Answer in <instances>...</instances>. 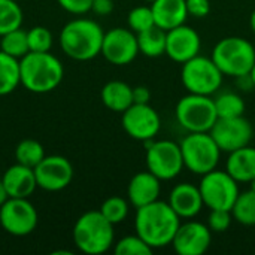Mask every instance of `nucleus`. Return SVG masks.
<instances>
[{
  "instance_id": "1",
  "label": "nucleus",
  "mask_w": 255,
  "mask_h": 255,
  "mask_svg": "<svg viewBox=\"0 0 255 255\" xmlns=\"http://www.w3.org/2000/svg\"><path fill=\"white\" fill-rule=\"evenodd\" d=\"M181 218L167 202L155 200L136 209L134 230L152 250L172 245Z\"/></svg>"
},
{
  "instance_id": "2",
  "label": "nucleus",
  "mask_w": 255,
  "mask_h": 255,
  "mask_svg": "<svg viewBox=\"0 0 255 255\" xmlns=\"http://www.w3.org/2000/svg\"><path fill=\"white\" fill-rule=\"evenodd\" d=\"M105 31L102 25L90 18H75L60 31V46L63 52L76 61L96 58L102 51Z\"/></svg>"
},
{
  "instance_id": "3",
  "label": "nucleus",
  "mask_w": 255,
  "mask_h": 255,
  "mask_svg": "<svg viewBox=\"0 0 255 255\" xmlns=\"http://www.w3.org/2000/svg\"><path fill=\"white\" fill-rule=\"evenodd\" d=\"M21 85L34 94L54 91L63 81L64 67L61 61L48 52H28L19 60Z\"/></svg>"
},
{
  "instance_id": "4",
  "label": "nucleus",
  "mask_w": 255,
  "mask_h": 255,
  "mask_svg": "<svg viewBox=\"0 0 255 255\" xmlns=\"http://www.w3.org/2000/svg\"><path fill=\"white\" fill-rule=\"evenodd\" d=\"M75 247L87 255L108 253L115 244L114 224L109 223L100 211H88L82 214L73 226Z\"/></svg>"
},
{
  "instance_id": "5",
  "label": "nucleus",
  "mask_w": 255,
  "mask_h": 255,
  "mask_svg": "<svg viewBox=\"0 0 255 255\" xmlns=\"http://www.w3.org/2000/svg\"><path fill=\"white\" fill-rule=\"evenodd\" d=\"M211 58L224 76L250 73L255 64V46L245 37L229 36L217 42Z\"/></svg>"
},
{
  "instance_id": "6",
  "label": "nucleus",
  "mask_w": 255,
  "mask_h": 255,
  "mask_svg": "<svg viewBox=\"0 0 255 255\" xmlns=\"http://www.w3.org/2000/svg\"><path fill=\"white\" fill-rule=\"evenodd\" d=\"M175 118L187 133H208L217 123L218 115L211 96L188 93L176 103Z\"/></svg>"
},
{
  "instance_id": "7",
  "label": "nucleus",
  "mask_w": 255,
  "mask_h": 255,
  "mask_svg": "<svg viewBox=\"0 0 255 255\" xmlns=\"http://www.w3.org/2000/svg\"><path fill=\"white\" fill-rule=\"evenodd\" d=\"M184 167L194 175L203 176L205 173L218 167L221 149L211 136V133H187L179 142Z\"/></svg>"
},
{
  "instance_id": "8",
  "label": "nucleus",
  "mask_w": 255,
  "mask_h": 255,
  "mask_svg": "<svg viewBox=\"0 0 255 255\" xmlns=\"http://www.w3.org/2000/svg\"><path fill=\"white\" fill-rule=\"evenodd\" d=\"M224 75L211 57L196 55L182 64L181 81L184 88L193 94L212 96L223 85Z\"/></svg>"
},
{
  "instance_id": "9",
  "label": "nucleus",
  "mask_w": 255,
  "mask_h": 255,
  "mask_svg": "<svg viewBox=\"0 0 255 255\" xmlns=\"http://www.w3.org/2000/svg\"><path fill=\"white\" fill-rule=\"evenodd\" d=\"M146 143V169L154 173L161 182L172 181L181 175L184 167V158L179 143L167 139L148 140Z\"/></svg>"
},
{
  "instance_id": "10",
  "label": "nucleus",
  "mask_w": 255,
  "mask_h": 255,
  "mask_svg": "<svg viewBox=\"0 0 255 255\" xmlns=\"http://www.w3.org/2000/svg\"><path fill=\"white\" fill-rule=\"evenodd\" d=\"M203 203L211 209H227L232 211L241 190L239 182L224 169L218 167L205 173L199 184Z\"/></svg>"
},
{
  "instance_id": "11",
  "label": "nucleus",
  "mask_w": 255,
  "mask_h": 255,
  "mask_svg": "<svg viewBox=\"0 0 255 255\" xmlns=\"http://www.w3.org/2000/svg\"><path fill=\"white\" fill-rule=\"evenodd\" d=\"M37 211L28 199L9 197L0 206V226L10 236L31 235L37 227Z\"/></svg>"
},
{
  "instance_id": "12",
  "label": "nucleus",
  "mask_w": 255,
  "mask_h": 255,
  "mask_svg": "<svg viewBox=\"0 0 255 255\" xmlns=\"http://www.w3.org/2000/svg\"><path fill=\"white\" fill-rule=\"evenodd\" d=\"M121 124L124 131L134 140L148 142L155 139L161 128V118L158 112L149 105L133 103L123 112Z\"/></svg>"
},
{
  "instance_id": "13",
  "label": "nucleus",
  "mask_w": 255,
  "mask_h": 255,
  "mask_svg": "<svg viewBox=\"0 0 255 255\" xmlns=\"http://www.w3.org/2000/svg\"><path fill=\"white\" fill-rule=\"evenodd\" d=\"M100 54L115 66H127L139 55L137 34L124 27H114L105 31Z\"/></svg>"
},
{
  "instance_id": "14",
  "label": "nucleus",
  "mask_w": 255,
  "mask_h": 255,
  "mask_svg": "<svg viewBox=\"0 0 255 255\" xmlns=\"http://www.w3.org/2000/svg\"><path fill=\"white\" fill-rule=\"evenodd\" d=\"M209 133L220 149L229 154L250 145L254 128L253 124L242 115L235 118H218Z\"/></svg>"
},
{
  "instance_id": "15",
  "label": "nucleus",
  "mask_w": 255,
  "mask_h": 255,
  "mask_svg": "<svg viewBox=\"0 0 255 255\" xmlns=\"http://www.w3.org/2000/svg\"><path fill=\"white\" fill-rule=\"evenodd\" d=\"M37 188L45 191H61L67 188L73 179V166L63 155H45L34 167Z\"/></svg>"
},
{
  "instance_id": "16",
  "label": "nucleus",
  "mask_w": 255,
  "mask_h": 255,
  "mask_svg": "<svg viewBox=\"0 0 255 255\" xmlns=\"http://www.w3.org/2000/svg\"><path fill=\"white\" fill-rule=\"evenodd\" d=\"M212 232L208 224L187 220L179 224L172 247L179 255H203L211 247Z\"/></svg>"
},
{
  "instance_id": "17",
  "label": "nucleus",
  "mask_w": 255,
  "mask_h": 255,
  "mask_svg": "<svg viewBox=\"0 0 255 255\" xmlns=\"http://www.w3.org/2000/svg\"><path fill=\"white\" fill-rule=\"evenodd\" d=\"M200 49L202 39L193 27L182 24L166 31V55L172 61L184 64L199 55Z\"/></svg>"
},
{
  "instance_id": "18",
  "label": "nucleus",
  "mask_w": 255,
  "mask_h": 255,
  "mask_svg": "<svg viewBox=\"0 0 255 255\" xmlns=\"http://www.w3.org/2000/svg\"><path fill=\"white\" fill-rule=\"evenodd\" d=\"M167 203L181 220L196 218L205 206L199 185H194L191 182L176 184L169 193Z\"/></svg>"
},
{
  "instance_id": "19",
  "label": "nucleus",
  "mask_w": 255,
  "mask_h": 255,
  "mask_svg": "<svg viewBox=\"0 0 255 255\" xmlns=\"http://www.w3.org/2000/svg\"><path fill=\"white\" fill-rule=\"evenodd\" d=\"M161 181L149 170L136 173L127 187V197L131 206L142 208L160 199Z\"/></svg>"
},
{
  "instance_id": "20",
  "label": "nucleus",
  "mask_w": 255,
  "mask_h": 255,
  "mask_svg": "<svg viewBox=\"0 0 255 255\" xmlns=\"http://www.w3.org/2000/svg\"><path fill=\"white\" fill-rule=\"evenodd\" d=\"M1 181L9 197L28 199L37 188L34 169L22 166L19 163L7 167L1 176Z\"/></svg>"
},
{
  "instance_id": "21",
  "label": "nucleus",
  "mask_w": 255,
  "mask_h": 255,
  "mask_svg": "<svg viewBox=\"0 0 255 255\" xmlns=\"http://www.w3.org/2000/svg\"><path fill=\"white\" fill-rule=\"evenodd\" d=\"M155 25L169 31L185 24L188 18L185 0H154L151 3Z\"/></svg>"
},
{
  "instance_id": "22",
  "label": "nucleus",
  "mask_w": 255,
  "mask_h": 255,
  "mask_svg": "<svg viewBox=\"0 0 255 255\" xmlns=\"http://www.w3.org/2000/svg\"><path fill=\"white\" fill-rule=\"evenodd\" d=\"M226 170L239 182L250 184L255 178V148L244 146L229 152L226 161Z\"/></svg>"
},
{
  "instance_id": "23",
  "label": "nucleus",
  "mask_w": 255,
  "mask_h": 255,
  "mask_svg": "<svg viewBox=\"0 0 255 255\" xmlns=\"http://www.w3.org/2000/svg\"><path fill=\"white\" fill-rule=\"evenodd\" d=\"M102 103L112 112L123 114L133 105V87L123 81H109L100 91Z\"/></svg>"
},
{
  "instance_id": "24",
  "label": "nucleus",
  "mask_w": 255,
  "mask_h": 255,
  "mask_svg": "<svg viewBox=\"0 0 255 255\" xmlns=\"http://www.w3.org/2000/svg\"><path fill=\"white\" fill-rule=\"evenodd\" d=\"M139 54L148 58H157L166 54V30L154 25L145 31L137 33Z\"/></svg>"
},
{
  "instance_id": "25",
  "label": "nucleus",
  "mask_w": 255,
  "mask_h": 255,
  "mask_svg": "<svg viewBox=\"0 0 255 255\" xmlns=\"http://www.w3.org/2000/svg\"><path fill=\"white\" fill-rule=\"evenodd\" d=\"M21 85L19 60L0 49V97L7 96Z\"/></svg>"
},
{
  "instance_id": "26",
  "label": "nucleus",
  "mask_w": 255,
  "mask_h": 255,
  "mask_svg": "<svg viewBox=\"0 0 255 255\" xmlns=\"http://www.w3.org/2000/svg\"><path fill=\"white\" fill-rule=\"evenodd\" d=\"M215 109L218 118H235L245 114V102L241 94L235 91H223L215 99Z\"/></svg>"
},
{
  "instance_id": "27",
  "label": "nucleus",
  "mask_w": 255,
  "mask_h": 255,
  "mask_svg": "<svg viewBox=\"0 0 255 255\" xmlns=\"http://www.w3.org/2000/svg\"><path fill=\"white\" fill-rule=\"evenodd\" d=\"M233 220L242 226L254 227L255 226V193L251 190L239 193L233 208Z\"/></svg>"
},
{
  "instance_id": "28",
  "label": "nucleus",
  "mask_w": 255,
  "mask_h": 255,
  "mask_svg": "<svg viewBox=\"0 0 255 255\" xmlns=\"http://www.w3.org/2000/svg\"><path fill=\"white\" fill-rule=\"evenodd\" d=\"M0 49L3 52H6L7 55H12L18 60H21L25 54L30 52L27 31L19 27V28H15L6 34L0 36Z\"/></svg>"
},
{
  "instance_id": "29",
  "label": "nucleus",
  "mask_w": 255,
  "mask_h": 255,
  "mask_svg": "<svg viewBox=\"0 0 255 255\" xmlns=\"http://www.w3.org/2000/svg\"><path fill=\"white\" fill-rule=\"evenodd\" d=\"M45 158V149L40 142L34 139H24L15 148L16 163L34 169Z\"/></svg>"
},
{
  "instance_id": "30",
  "label": "nucleus",
  "mask_w": 255,
  "mask_h": 255,
  "mask_svg": "<svg viewBox=\"0 0 255 255\" xmlns=\"http://www.w3.org/2000/svg\"><path fill=\"white\" fill-rule=\"evenodd\" d=\"M22 9L15 0H0V36L22 25Z\"/></svg>"
},
{
  "instance_id": "31",
  "label": "nucleus",
  "mask_w": 255,
  "mask_h": 255,
  "mask_svg": "<svg viewBox=\"0 0 255 255\" xmlns=\"http://www.w3.org/2000/svg\"><path fill=\"white\" fill-rule=\"evenodd\" d=\"M102 215L109 221L112 223L114 226L126 221V218L128 217V212H130V202L126 200L124 197H120V196H111L108 197L100 209Z\"/></svg>"
},
{
  "instance_id": "32",
  "label": "nucleus",
  "mask_w": 255,
  "mask_h": 255,
  "mask_svg": "<svg viewBox=\"0 0 255 255\" xmlns=\"http://www.w3.org/2000/svg\"><path fill=\"white\" fill-rule=\"evenodd\" d=\"M114 253L117 255H152L154 250L139 235H130L114 244Z\"/></svg>"
},
{
  "instance_id": "33",
  "label": "nucleus",
  "mask_w": 255,
  "mask_h": 255,
  "mask_svg": "<svg viewBox=\"0 0 255 255\" xmlns=\"http://www.w3.org/2000/svg\"><path fill=\"white\" fill-rule=\"evenodd\" d=\"M127 24H128V28L133 30L136 34L154 27L155 19H154L151 4L149 6H136V7H133L127 15Z\"/></svg>"
},
{
  "instance_id": "34",
  "label": "nucleus",
  "mask_w": 255,
  "mask_h": 255,
  "mask_svg": "<svg viewBox=\"0 0 255 255\" xmlns=\"http://www.w3.org/2000/svg\"><path fill=\"white\" fill-rule=\"evenodd\" d=\"M28 48L31 52H48L52 48V33L42 25H36L27 31Z\"/></svg>"
},
{
  "instance_id": "35",
  "label": "nucleus",
  "mask_w": 255,
  "mask_h": 255,
  "mask_svg": "<svg viewBox=\"0 0 255 255\" xmlns=\"http://www.w3.org/2000/svg\"><path fill=\"white\" fill-rule=\"evenodd\" d=\"M233 221L232 211L227 209H211L208 217V227L212 233H224L230 229Z\"/></svg>"
},
{
  "instance_id": "36",
  "label": "nucleus",
  "mask_w": 255,
  "mask_h": 255,
  "mask_svg": "<svg viewBox=\"0 0 255 255\" xmlns=\"http://www.w3.org/2000/svg\"><path fill=\"white\" fill-rule=\"evenodd\" d=\"M58 4L72 15H85L91 12L93 0H57Z\"/></svg>"
},
{
  "instance_id": "37",
  "label": "nucleus",
  "mask_w": 255,
  "mask_h": 255,
  "mask_svg": "<svg viewBox=\"0 0 255 255\" xmlns=\"http://www.w3.org/2000/svg\"><path fill=\"white\" fill-rule=\"evenodd\" d=\"M188 16L205 18L211 12V0H185Z\"/></svg>"
},
{
  "instance_id": "38",
  "label": "nucleus",
  "mask_w": 255,
  "mask_h": 255,
  "mask_svg": "<svg viewBox=\"0 0 255 255\" xmlns=\"http://www.w3.org/2000/svg\"><path fill=\"white\" fill-rule=\"evenodd\" d=\"M114 0H93L91 12H94L99 16H106L114 12Z\"/></svg>"
},
{
  "instance_id": "39",
  "label": "nucleus",
  "mask_w": 255,
  "mask_h": 255,
  "mask_svg": "<svg viewBox=\"0 0 255 255\" xmlns=\"http://www.w3.org/2000/svg\"><path fill=\"white\" fill-rule=\"evenodd\" d=\"M151 100V91L145 85H137L133 87V103L137 105H146Z\"/></svg>"
},
{
  "instance_id": "40",
  "label": "nucleus",
  "mask_w": 255,
  "mask_h": 255,
  "mask_svg": "<svg viewBox=\"0 0 255 255\" xmlns=\"http://www.w3.org/2000/svg\"><path fill=\"white\" fill-rule=\"evenodd\" d=\"M235 79H236V87H238L241 91L248 93V91H251V90H254L255 88L254 82H253V78H251V75H250V73H245V75L236 76Z\"/></svg>"
},
{
  "instance_id": "41",
  "label": "nucleus",
  "mask_w": 255,
  "mask_h": 255,
  "mask_svg": "<svg viewBox=\"0 0 255 255\" xmlns=\"http://www.w3.org/2000/svg\"><path fill=\"white\" fill-rule=\"evenodd\" d=\"M9 199V196H7V191H6V188H4V184H3V181H1V178H0V206L6 202Z\"/></svg>"
},
{
  "instance_id": "42",
  "label": "nucleus",
  "mask_w": 255,
  "mask_h": 255,
  "mask_svg": "<svg viewBox=\"0 0 255 255\" xmlns=\"http://www.w3.org/2000/svg\"><path fill=\"white\" fill-rule=\"evenodd\" d=\"M250 27H251V30L255 33V9L251 12V15H250Z\"/></svg>"
},
{
  "instance_id": "43",
  "label": "nucleus",
  "mask_w": 255,
  "mask_h": 255,
  "mask_svg": "<svg viewBox=\"0 0 255 255\" xmlns=\"http://www.w3.org/2000/svg\"><path fill=\"white\" fill-rule=\"evenodd\" d=\"M250 75H251V78H253V82H254V87H255V64L253 66V69H251Z\"/></svg>"
},
{
  "instance_id": "44",
  "label": "nucleus",
  "mask_w": 255,
  "mask_h": 255,
  "mask_svg": "<svg viewBox=\"0 0 255 255\" xmlns=\"http://www.w3.org/2000/svg\"><path fill=\"white\" fill-rule=\"evenodd\" d=\"M248 185H250V190H251V191H254V193H255V178L253 179V181H251V182H250V184H248Z\"/></svg>"
},
{
  "instance_id": "45",
  "label": "nucleus",
  "mask_w": 255,
  "mask_h": 255,
  "mask_svg": "<svg viewBox=\"0 0 255 255\" xmlns=\"http://www.w3.org/2000/svg\"><path fill=\"white\" fill-rule=\"evenodd\" d=\"M145 1H148V3H152L154 0H145Z\"/></svg>"
}]
</instances>
